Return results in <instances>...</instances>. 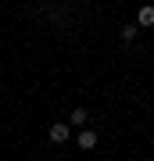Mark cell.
I'll use <instances>...</instances> for the list:
<instances>
[{"instance_id": "6da1fadb", "label": "cell", "mask_w": 154, "mask_h": 161, "mask_svg": "<svg viewBox=\"0 0 154 161\" xmlns=\"http://www.w3.org/2000/svg\"><path fill=\"white\" fill-rule=\"evenodd\" d=\"M47 140H50V143H65V140H68V125H65V122H54L50 132H47Z\"/></svg>"}, {"instance_id": "7a4b0ae2", "label": "cell", "mask_w": 154, "mask_h": 161, "mask_svg": "<svg viewBox=\"0 0 154 161\" xmlns=\"http://www.w3.org/2000/svg\"><path fill=\"white\" fill-rule=\"evenodd\" d=\"M75 143H79L83 150H93V147H97V132H93V129H83L79 136H75Z\"/></svg>"}, {"instance_id": "3957f363", "label": "cell", "mask_w": 154, "mask_h": 161, "mask_svg": "<svg viewBox=\"0 0 154 161\" xmlns=\"http://www.w3.org/2000/svg\"><path fill=\"white\" fill-rule=\"evenodd\" d=\"M136 25H143V29H151V25H154V4H143V7H140Z\"/></svg>"}, {"instance_id": "277c9868", "label": "cell", "mask_w": 154, "mask_h": 161, "mask_svg": "<svg viewBox=\"0 0 154 161\" xmlns=\"http://www.w3.org/2000/svg\"><path fill=\"white\" fill-rule=\"evenodd\" d=\"M86 118H90L86 108H75V111H72V125H86Z\"/></svg>"}, {"instance_id": "5b68a950", "label": "cell", "mask_w": 154, "mask_h": 161, "mask_svg": "<svg viewBox=\"0 0 154 161\" xmlns=\"http://www.w3.org/2000/svg\"><path fill=\"white\" fill-rule=\"evenodd\" d=\"M136 29H140V25H122V40L133 43V40H136Z\"/></svg>"}]
</instances>
